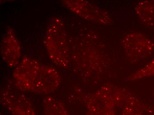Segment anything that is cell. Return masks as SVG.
<instances>
[{"label":"cell","instance_id":"cell-5","mask_svg":"<svg viewBox=\"0 0 154 115\" xmlns=\"http://www.w3.org/2000/svg\"><path fill=\"white\" fill-rule=\"evenodd\" d=\"M62 3L71 12L84 19L100 25H109L112 22L106 10L84 0H63Z\"/></svg>","mask_w":154,"mask_h":115},{"label":"cell","instance_id":"cell-11","mask_svg":"<svg viewBox=\"0 0 154 115\" xmlns=\"http://www.w3.org/2000/svg\"><path fill=\"white\" fill-rule=\"evenodd\" d=\"M152 76H154V58L145 66L129 75L126 80L127 82H135Z\"/></svg>","mask_w":154,"mask_h":115},{"label":"cell","instance_id":"cell-3","mask_svg":"<svg viewBox=\"0 0 154 115\" xmlns=\"http://www.w3.org/2000/svg\"><path fill=\"white\" fill-rule=\"evenodd\" d=\"M121 44L127 56L133 63L138 62L154 53V41L140 32L126 35L122 38Z\"/></svg>","mask_w":154,"mask_h":115},{"label":"cell","instance_id":"cell-8","mask_svg":"<svg viewBox=\"0 0 154 115\" xmlns=\"http://www.w3.org/2000/svg\"><path fill=\"white\" fill-rule=\"evenodd\" d=\"M113 99L116 107L122 108L125 107H133L142 112L144 108H146L137 98L130 92L125 89L112 86Z\"/></svg>","mask_w":154,"mask_h":115},{"label":"cell","instance_id":"cell-10","mask_svg":"<svg viewBox=\"0 0 154 115\" xmlns=\"http://www.w3.org/2000/svg\"><path fill=\"white\" fill-rule=\"evenodd\" d=\"M42 104L45 115H69L64 104L52 96L45 97Z\"/></svg>","mask_w":154,"mask_h":115},{"label":"cell","instance_id":"cell-1","mask_svg":"<svg viewBox=\"0 0 154 115\" xmlns=\"http://www.w3.org/2000/svg\"><path fill=\"white\" fill-rule=\"evenodd\" d=\"M13 78L20 91L43 95L55 91L62 81L60 74L54 67L29 56L24 57L16 66Z\"/></svg>","mask_w":154,"mask_h":115},{"label":"cell","instance_id":"cell-2","mask_svg":"<svg viewBox=\"0 0 154 115\" xmlns=\"http://www.w3.org/2000/svg\"><path fill=\"white\" fill-rule=\"evenodd\" d=\"M44 44L51 60L56 66L67 68L69 49L65 25L61 18L52 17L47 26Z\"/></svg>","mask_w":154,"mask_h":115},{"label":"cell","instance_id":"cell-9","mask_svg":"<svg viewBox=\"0 0 154 115\" xmlns=\"http://www.w3.org/2000/svg\"><path fill=\"white\" fill-rule=\"evenodd\" d=\"M135 12L142 24L147 28L154 29V0L139 2Z\"/></svg>","mask_w":154,"mask_h":115},{"label":"cell","instance_id":"cell-6","mask_svg":"<svg viewBox=\"0 0 154 115\" xmlns=\"http://www.w3.org/2000/svg\"><path fill=\"white\" fill-rule=\"evenodd\" d=\"M0 101L12 115H37L30 99L22 93L7 89L2 90Z\"/></svg>","mask_w":154,"mask_h":115},{"label":"cell","instance_id":"cell-12","mask_svg":"<svg viewBox=\"0 0 154 115\" xmlns=\"http://www.w3.org/2000/svg\"><path fill=\"white\" fill-rule=\"evenodd\" d=\"M119 115H146L136 108L130 107H125L121 109Z\"/></svg>","mask_w":154,"mask_h":115},{"label":"cell","instance_id":"cell-4","mask_svg":"<svg viewBox=\"0 0 154 115\" xmlns=\"http://www.w3.org/2000/svg\"><path fill=\"white\" fill-rule=\"evenodd\" d=\"M88 115H116V106L113 99L112 87L105 85L88 94L84 98Z\"/></svg>","mask_w":154,"mask_h":115},{"label":"cell","instance_id":"cell-7","mask_svg":"<svg viewBox=\"0 0 154 115\" xmlns=\"http://www.w3.org/2000/svg\"><path fill=\"white\" fill-rule=\"evenodd\" d=\"M2 59L10 68L16 67L20 62L21 44L13 28L8 27L4 34L1 43Z\"/></svg>","mask_w":154,"mask_h":115}]
</instances>
